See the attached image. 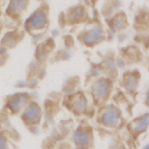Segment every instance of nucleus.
<instances>
[{
    "instance_id": "nucleus-3",
    "label": "nucleus",
    "mask_w": 149,
    "mask_h": 149,
    "mask_svg": "<svg viewBox=\"0 0 149 149\" xmlns=\"http://www.w3.org/2000/svg\"><path fill=\"white\" fill-rule=\"evenodd\" d=\"M47 24V15L43 10H37L30 15V17L26 22V27L31 30L42 29Z\"/></svg>"
},
{
    "instance_id": "nucleus-9",
    "label": "nucleus",
    "mask_w": 149,
    "mask_h": 149,
    "mask_svg": "<svg viewBox=\"0 0 149 149\" xmlns=\"http://www.w3.org/2000/svg\"><path fill=\"white\" fill-rule=\"evenodd\" d=\"M86 106H87V102H86V99L84 98L83 94H77L72 99V101H71V108L76 113H83V112H85Z\"/></svg>"
},
{
    "instance_id": "nucleus-7",
    "label": "nucleus",
    "mask_w": 149,
    "mask_h": 149,
    "mask_svg": "<svg viewBox=\"0 0 149 149\" xmlns=\"http://www.w3.org/2000/svg\"><path fill=\"white\" fill-rule=\"evenodd\" d=\"M102 30L99 28V27H94V28H91L90 30L85 31L84 35H83V40H84V43L87 44V45H92V44H95L98 43L99 41L102 40Z\"/></svg>"
},
{
    "instance_id": "nucleus-13",
    "label": "nucleus",
    "mask_w": 149,
    "mask_h": 149,
    "mask_svg": "<svg viewBox=\"0 0 149 149\" xmlns=\"http://www.w3.org/2000/svg\"><path fill=\"white\" fill-rule=\"evenodd\" d=\"M143 149H149V143H148V144H146V146L143 147Z\"/></svg>"
},
{
    "instance_id": "nucleus-1",
    "label": "nucleus",
    "mask_w": 149,
    "mask_h": 149,
    "mask_svg": "<svg viewBox=\"0 0 149 149\" xmlns=\"http://www.w3.org/2000/svg\"><path fill=\"white\" fill-rule=\"evenodd\" d=\"M120 111L113 106H108L101 111L99 120L106 127H116L120 123Z\"/></svg>"
},
{
    "instance_id": "nucleus-12",
    "label": "nucleus",
    "mask_w": 149,
    "mask_h": 149,
    "mask_svg": "<svg viewBox=\"0 0 149 149\" xmlns=\"http://www.w3.org/2000/svg\"><path fill=\"white\" fill-rule=\"evenodd\" d=\"M6 148H7V141L2 135H0V149H6Z\"/></svg>"
},
{
    "instance_id": "nucleus-2",
    "label": "nucleus",
    "mask_w": 149,
    "mask_h": 149,
    "mask_svg": "<svg viewBox=\"0 0 149 149\" xmlns=\"http://www.w3.org/2000/svg\"><path fill=\"white\" fill-rule=\"evenodd\" d=\"M91 140H92L91 132L84 127H78L73 133V141L81 149L88 148V146L91 144Z\"/></svg>"
},
{
    "instance_id": "nucleus-14",
    "label": "nucleus",
    "mask_w": 149,
    "mask_h": 149,
    "mask_svg": "<svg viewBox=\"0 0 149 149\" xmlns=\"http://www.w3.org/2000/svg\"><path fill=\"white\" fill-rule=\"evenodd\" d=\"M147 101H148V104H149V91H148V93H147Z\"/></svg>"
},
{
    "instance_id": "nucleus-4",
    "label": "nucleus",
    "mask_w": 149,
    "mask_h": 149,
    "mask_svg": "<svg viewBox=\"0 0 149 149\" xmlns=\"http://www.w3.org/2000/svg\"><path fill=\"white\" fill-rule=\"evenodd\" d=\"M22 119L28 123H37L41 120L40 107L36 104H29L22 113Z\"/></svg>"
},
{
    "instance_id": "nucleus-5",
    "label": "nucleus",
    "mask_w": 149,
    "mask_h": 149,
    "mask_svg": "<svg viewBox=\"0 0 149 149\" xmlns=\"http://www.w3.org/2000/svg\"><path fill=\"white\" fill-rule=\"evenodd\" d=\"M27 101H28L27 94H24V93H19V94L13 95V97L8 100L7 107L10 109V112L16 113V112H19V111L27 104Z\"/></svg>"
},
{
    "instance_id": "nucleus-6",
    "label": "nucleus",
    "mask_w": 149,
    "mask_h": 149,
    "mask_svg": "<svg viewBox=\"0 0 149 149\" xmlns=\"http://www.w3.org/2000/svg\"><path fill=\"white\" fill-rule=\"evenodd\" d=\"M109 90H111V84L109 80L107 79H99L93 85V93L99 99H105L108 95Z\"/></svg>"
},
{
    "instance_id": "nucleus-11",
    "label": "nucleus",
    "mask_w": 149,
    "mask_h": 149,
    "mask_svg": "<svg viewBox=\"0 0 149 149\" xmlns=\"http://www.w3.org/2000/svg\"><path fill=\"white\" fill-rule=\"evenodd\" d=\"M123 84L128 91H134L137 86V76L134 73H127L123 78Z\"/></svg>"
},
{
    "instance_id": "nucleus-8",
    "label": "nucleus",
    "mask_w": 149,
    "mask_h": 149,
    "mask_svg": "<svg viewBox=\"0 0 149 149\" xmlns=\"http://www.w3.org/2000/svg\"><path fill=\"white\" fill-rule=\"evenodd\" d=\"M148 126H149V114H143L133 121L130 128L135 134H141L147 130Z\"/></svg>"
},
{
    "instance_id": "nucleus-10",
    "label": "nucleus",
    "mask_w": 149,
    "mask_h": 149,
    "mask_svg": "<svg viewBox=\"0 0 149 149\" xmlns=\"http://www.w3.org/2000/svg\"><path fill=\"white\" fill-rule=\"evenodd\" d=\"M26 6H27V0H10L7 12L12 15H16L20 12H22Z\"/></svg>"
}]
</instances>
